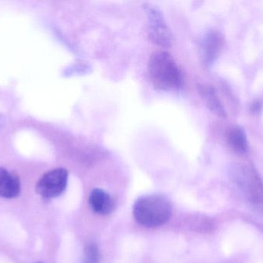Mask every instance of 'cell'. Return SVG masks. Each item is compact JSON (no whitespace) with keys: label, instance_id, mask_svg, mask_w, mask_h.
Returning <instances> with one entry per match:
<instances>
[{"label":"cell","instance_id":"1","mask_svg":"<svg viewBox=\"0 0 263 263\" xmlns=\"http://www.w3.org/2000/svg\"><path fill=\"white\" fill-rule=\"evenodd\" d=\"M173 213L171 204L165 198L148 195L138 199L133 205V216L138 223L148 228L166 223Z\"/></svg>","mask_w":263,"mask_h":263},{"label":"cell","instance_id":"2","mask_svg":"<svg viewBox=\"0 0 263 263\" xmlns=\"http://www.w3.org/2000/svg\"><path fill=\"white\" fill-rule=\"evenodd\" d=\"M148 72L153 85L158 89L171 91L179 87L181 73L171 54L165 51L153 52L148 62Z\"/></svg>","mask_w":263,"mask_h":263},{"label":"cell","instance_id":"3","mask_svg":"<svg viewBox=\"0 0 263 263\" xmlns=\"http://www.w3.org/2000/svg\"><path fill=\"white\" fill-rule=\"evenodd\" d=\"M68 183V171L64 168H55L42 176L35 190L42 197L53 199L63 194Z\"/></svg>","mask_w":263,"mask_h":263},{"label":"cell","instance_id":"4","mask_svg":"<svg viewBox=\"0 0 263 263\" xmlns=\"http://www.w3.org/2000/svg\"><path fill=\"white\" fill-rule=\"evenodd\" d=\"M147 20L150 38L156 44L170 47L173 43V35L160 11L153 6H147Z\"/></svg>","mask_w":263,"mask_h":263},{"label":"cell","instance_id":"5","mask_svg":"<svg viewBox=\"0 0 263 263\" xmlns=\"http://www.w3.org/2000/svg\"><path fill=\"white\" fill-rule=\"evenodd\" d=\"M21 191L18 177L3 168H0V196L5 199H15Z\"/></svg>","mask_w":263,"mask_h":263},{"label":"cell","instance_id":"6","mask_svg":"<svg viewBox=\"0 0 263 263\" xmlns=\"http://www.w3.org/2000/svg\"><path fill=\"white\" fill-rule=\"evenodd\" d=\"M89 202L92 209L98 214H109L114 208L112 197L100 188H96L91 192Z\"/></svg>","mask_w":263,"mask_h":263},{"label":"cell","instance_id":"7","mask_svg":"<svg viewBox=\"0 0 263 263\" xmlns=\"http://www.w3.org/2000/svg\"><path fill=\"white\" fill-rule=\"evenodd\" d=\"M199 91L202 100L212 112L222 118L227 117L225 108L213 86L203 85L199 86Z\"/></svg>","mask_w":263,"mask_h":263},{"label":"cell","instance_id":"8","mask_svg":"<svg viewBox=\"0 0 263 263\" xmlns=\"http://www.w3.org/2000/svg\"><path fill=\"white\" fill-rule=\"evenodd\" d=\"M222 38L218 32H211L205 37L203 43V55L205 63L213 64L219 57L222 49Z\"/></svg>","mask_w":263,"mask_h":263},{"label":"cell","instance_id":"9","mask_svg":"<svg viewBox=\"0 0 263 263\" xmlns=\"http://www.w3.org/2000/svg\"><path fill=\"white\" fill-rule=\"evenodd\" d=\"M227 140L230 148L239 154H243L248 150V139L245 130L241 126L230 128L227 134Z\"/></svg>","mask_w":263,"mask_h":263},{"label":"cell","instance_id":"10","mask_svg":"<svg viewBox=\"0 0 263 263\" xmlns=\"http://www.w3.org/2000/svg\"><path fill=\"white\" fill-rule=\"evenodd\" d=\"M100 259V250L95 244L88 245L85 249L83 263H99Z\"/></svg>","mask_w":263,"mask_h":263},{"label":"cell","instance_id":"11","mask_svg":"<svg viewBox=\"0 0 263 263\" xmlns=\"http://www.w3.org/2000/svg\"><path fill=\"white\" fill-rule=\"evenodd\" d=\"M39 263H42V262H39Z\"/></svg>","mask_w":263,"mask_h":263}]
</instances>
